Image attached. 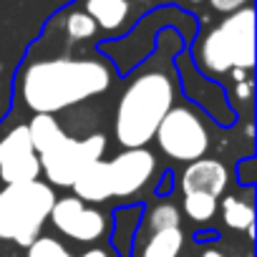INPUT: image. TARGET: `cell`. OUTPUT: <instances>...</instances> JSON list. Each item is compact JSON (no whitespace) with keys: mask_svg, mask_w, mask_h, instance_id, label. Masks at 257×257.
I'll return each instance as SVG.
<instances>
[{"mask_svg":"<svg viewBox=\"0 0 257 257\" xmlns=\"http://www.w3.org/2000/svg\"><path fill=\"white\" fill-rule=\"evenodd\" d=\"M182 247H184L182 227H169V229H159L149 234L142 249V257H179Z\"/></svg>","mask_w":257,"mask_h":257,"instance_id":"obj_14","label":"cell"},{"mask_svg":"<svg viewBox=\"0 0 257 257\" xmlns=\"http://www.w3.org/2000/svg\"><path fill=\"white\" fill-rule=\"evenodd\" d=\"M113 71L101 58H48L21 73V98L33 113H58L111 88Z\"/></svg>","mask_w":257,"mask_h":257,"instance_id":"obj_1","label":"cell"},{"mask_svg":"<svg viewBox=\"0 0 257 257\" xmlns=\"http://www.w3.org/2000/svg\"><path fill=\"white\" fill-rule=\"evenodd\" d=\"M229 184V172L222 162L217 159H197V162H189L187 169L182 172V179H179V187L184 194H192V192H202V194H212V197H222L224 189Z\"/></svg>","mask_w":257,"mask_h":257,"instance_id":"obj_10","label":"cell"},{"mask_svg":"<svg viewBox=\"0 0 257 257\" xmlns=\"http://www.w3.org/2000/svg\"><path fill=\"white\" fill-rule=\"evenodd\" d=\"M53 202L56 189L48 182L33 179L6 184L0 189V239L28 247L36 237H41Z\"/></svg>","mask_w":257,"mask_h":257,"instance_id":"obj_4","label":"cell"},{"mask_svg":"<svg viewBox=\"0 0 257 257\" xmlns=\"http://www.w3.org/2000/svg\"><path fill=\"white\" fill-rule=\"evenodd\" d=\"M179 224H182V212L174 204L162 202L149 209V217H147L149 232H159V229H169V227H179Z\"/></svg>","mask_w":257,"mask_h":257,"instance_id":"obj_17","label":"cell"},{"mask_svg":"<svg viewBox=\"0 0 257 257\" xmlns=\"http://www.w3.org/2000/svg\"><path fill=\"white\" fill-rule=\"evenodd\" d=\"M81 257H108V252H106V249H101V247H93V249H86Z\"/></svg>","mask_w":257,"mask_h":257,"instance_id":"obj_21","label":"cell"},{"mask_svg":"<svg viewBox=\"0 0 257 257\" xmlns=\"http://www.w3.org/2000/svg\"><path fill=\"white\" fill-rule=\"evenodd\" d=\"M48 222L61 234L76 242H98L108 229L106 214L98 212L96 207H88L78 197H56Z\"/></svg>","mask_w":257,"mask_h":257,"instance_id":"obj_7","label":"cell"},{"mask_svg":"<svg viewBox=\"0 0 257 257\" xmlns=\"http://www.w3.org/2000/svg\"><path fill=\"white\" fill-rule=\"evenodd\" d=\"M106 152V137L91 134L86 139L66 137L56 149L41 154V174H46L51 187H71L81 169H86L91 162L103 159Z\"/></svg>","mask_w":257,"mask_h":257,"instance_id":"obj_6","label":"cell"},{"mask_svg":"<svg viewBox=\"0 0 257 257\" xmlns=\"http://www.w3.org/2000/svg\"><path fill=\"white\" fill-rule=\"evenodd\" d=\"M106 167H108L111 197L126 199L149 184L157 169V159L147 147H137V149H123L111 162H106Z\"/></svg>","mask_w":257,"mask_h":257,"instance_id":"obj_9","label":"cell"},{"mask_svg":"<svg viewBox=\"0 0 257 257\" xmlns=\"http://www.w3.org/2000/svg\"><path fill=\"white\" fill-rule=\"evenodd\" d=\"M71 189L76 192L73 197H78L81 202H106L111 199V187H108V167L103 159L91 162L86 169L78 172V177L73 179Z\"/></svg>","mask_w":257,"mask_h":257,"instance_id":"obj_11","label":"cell"},{"mask_svg":"<svg viewBox=\"0 0 257 257\" xmlns=\"http://www.w3.org/2000/svg\"><path fill=\"white\" fill-rule=\"evenodd\" d=\"M187 3H192V6H199V3H204V0H187Z\"/></svg>","mask_w":257,"mask_h":257,"instance_id":"obj_23","label":"cell"},{"mask_svg":"<svg viewBox=\"0 0 257 257\" xmlns=\"http://www.w3.org/2000/svg\"><path fill=\"white\" fill-rule=\"evenodd\" d=\"M154 139L159 149L174 162H197L209 149V132L199 111L189 106H172L159 121Z\"/></svg>","mask_w":257,"mask_h":257,"instance_id":"obj_5","label":"cell"},{"mask_svg":"<svg viewBox=\"0 0 257 257\" xmlns=\"http://www.w3.org/2000/svg\"><path fill=\"white\" fill-rule=\"evenodd\" d=\"M28 137H31V144L33 149L41 154L56 149L68 134L63 132V126L56 121L53 113H36L31 121H28Z\"/></svg>","mask_w":257,"mask_h":257,"instance_id":"obj_12","label":"cell"},{"mask_svg":"<svg viewBox=\"0 0 257 257\" xmlns=\"http://www.w3.org/2000/svg\"><path fill=\"white\" fill-rule=\"evenodd\" d=\"M26 249V257H73L56 237H36Z\"/></svg>","mask_w":257,"mask_h":257,"instance_id":"obj_19","label":"cell"},{"mask_svg":"<svg viewBox=\"0 0 257 257\" xmlns=\"http://www.w3.org/2000/svg\"><path fill=\"white\" fill-rule=\"evenodd\" d=\"M128 0H86V13L103 31H116L128 18Z\"/></svg>","mask_w":257,"mask_h":257,"instance_id":"obj_13","label":"cell"},{"mask_svg":"<svg viewBox=\"0 0 257 257\" xmlns=\"http://www.w3.org/2000/svg\"><path fill=\"white\" fill-rule=\"evenodd\" d=\"M174 78L164 68H147L128 81L123 88L116 116L113 134L123 149L147 147L154 139L159 121L174 106Z\"/></svg>","mask_w":257,"mask_h":257,"instance_id":"obj_2","label":"cell"},{"mask_svg":"<svg viewBox=\"0 0 257 257\" xmlns=\"http://www.w3.org/2000/svg\"><path fill=\"white\" fill-rule=\"evenodd\" d=\"M202 257H227V254H222L219 249H207V252H202Z\"/></svg>","mask_w":257,"mask_h":257,"instance_id":"obj_22","label":"cell"},{"mask_svg":"<svg viewBox=\"0 0 257 257\" xmlns=\"http://www.w3.org/2000/svg\"><path fill=\"white\" fill-rule=\"evenodd\" d=\"M0 179L6 184H21L41 179V159L31 144L28 123H18L0 139Z\"/></svg>","mask_w":257,"mask_h":257,"instance_id":"obj_8","label":"cell"},{"mask_svg":"<svg viewBox=\"0 0 257 257\" xmlns=\"http://www.w3.org/2000/svg\"><path fill=\"white\" fill-rule=\"evenodd\" d=\"M142 3H144V0H142Z\"/></svg>","mask_w":257,"mask_h":257,"instance_id":"obj_24","label":"cell"},{"mask_svg":"<svg viewBox=\"0 0 257 257\" xmlns=\"http://www.w3.org/2000/svg\"><path fill=\"white\" fill-rule=\"evenodd\" d=\"M209 6L217 11V13H234V11H239V8H244V6H249V0H209Z\"/></svg>","mask_w":257,"mask_h":257,"instance_id":"obj_20","label":"cell"},{"mask_svg":"<svg viewBox=\"0 0 257 257\" xmlns=\"http://www.w3.org/2000/svg\"><path fill=\"white\" fill-rule=\"evenodd\" d=\"M184 214L192 219V222H209L214 214H217V197L212 194H202V192H192V194H184Z\"/></svg>","mask_w":257,"mask_h":257,"instance_id":"obj_16","label":"cell"},{"mask_svg":"<svg viewBox=\"0 0 257 257\" xmlns=\"http://www.w3.org/2000/svg\"><path fill=\"white\" fill-rule=\"evenodd\" d=\"M199 71L207 76H222L232 68L249 71L254 66V11L244 6L209 28L199 43L197 61Z\"/></svg>","mask_w":257,"mask_h":257,"instance_id":"obj_3","label":"cell"},{"mask_svg":"<svg viewBox=\"0 0 257 257\" xmlns=\"http://www.w3.org/2000/svg\"><path fill=\"white\" fill-rule=\"evenodd\" d=\"M96 31H98V26L93 23V18H91L88 13L76 11V13H71L68 21H66V36H68V41H73V43H76V41L93 38Z\"/></svg>","mask_w":257,"mask_h":257,"instance_id":"obj_18","label":"cell"},{"mask_svg":"<svg viewBox=\"0 0 257 257\" xmlns=\"http://www.w3.org/2000/svg\"><path fill=\"white\" fill-rule=\"evenodd\" d=\"M222 219L229 229L237 232H247L254 224V209L247 199L239 197H224L222 199Z\"/></svg>","mask_w":257,"mask_h":257,"instance_id":"obj_15","label":"cell"}]
</instances>
